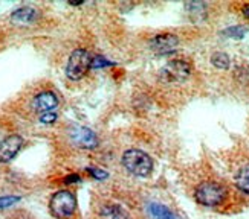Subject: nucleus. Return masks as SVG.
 I'll return each mask as SVG.
<instances>
[{
    "instance_id": "nucleus-2",
    "label": "nucleus",
    "mask_w": 249,
    "mask_h": 219,
    "mask_svg": "<svg viewBox=\"0 0 249 219\" xmlns=\"http://www.w3.org/2000/svg\"><path fill=\"white\" fill-rule=\"evenodd\" d=\"M123 164L130 173L138 175V177H145L153 169V160L144 151L139 149L125 151L123 156Z\"/></svg>"
},
{
    "instance_id": "nucleus-13",
    "label": "nucleus",
    "mask_w": 249,
    "mask_h": 219,
    "mask_svg": "<svg viewBox=\"0 0 249 219\" xmlns=\"http://www.w3.org/2000/svg\"><path fill=\"white\" fill-rule=\"evenodd\" d=\"M150 210H151V215H153L156 219H176L175 215H173L167 207L160 205V204H153L150 207Z\"/></svg>"
},
{
    "instance_id": "nucleus-14",
    "label": "nucleus",
    "mask_w": 249,
    "mask_h": 219,
    "mask_svg": "<svg viewBox=\"0 0 249 219\" xmlns=\"http://www.w3.org/2000/svg\"><path fill=\"white\" fill-rule=\"evenodd\" d=\"M211 63H213L217 69L225 70V69H228V67H230L231 60H230V57H228V55H226V53H223V52H217V53H214L213 57H211Z\"/></svg>"
},
{
    "instance_id": "nucleus-9",
    "label": "nucleus",
    "mask_w": 249,
    "mask_h": 219,
    "mask_svg": "<svg viewBox=\"0 0 249 219\" xmlns=\"http://www.w3.org/2000/svg\"><path fill=\"white\" fill-rule=\"evenodd\" d=\"M57 105H58V97H57L55 93L43 92V93L36 96L34 107H36L37 111H41V114L52 111L53 108H57Z\"/></svg>"
},
{
    "instance_id": "nucleus-6",
    "label": "nucleus",
    "mask_w": 249,
    "mask_h": 219,
    "mask_svg": "<svg viewBox=\"0 0 249 219\" xmlns=\"http://www.w3.org/2000/svg\"><path fill=\"white\" fill-rule=\"evenodd\" d=\"M179 45V38L173 34H159L150 40V49L155 53L165 55L173 52Z\"/></svg>"
},
{
    "instance_id": "nucleus-12",
    "label": "nucleus",
    "mask_w": 249,
    "mask_h": 219,
    "mask_svg": "<svg viewBox=\"0 0 249 219\" xmlns=\"http://www.w3.org/2000/svg\"><path fill=\"white\" fill-rule=\"evenodd\" d=\"M235 184L243 193L249 195V164L248 166H243L235 175Z\"/></svg>"
},
{
    "instance_id": "nucleus-20",
    "label": "nucleus",
    "mask_w": 249,
    "mask_h": 219,
    "mask_svg": "<svg viewBox=\"0 0 249 219\" xmlns=\"http://www.w3.org/2000/svg\"><path fill=\"white\" fill-rule=\"evenodd\" d=\"M78 181H80V177H78V175H71V177H68V178H66V183H68V184L78 183Z\"/></svg>"
},
{
    "instance_id": "nucleus-16",
    "label": "nucleus",
    "mask_w": 249,
    "mask_h": 219,
    "mask_svg": "<svg viewBox=\"0 0 249 219\" xmlns=\"http://www.w3.org/2000/svg\"><path fill=\"white\" fill-rule=\"evenodd\" d=\"M57 120V114L53 113V111H49V113H43L41 116H40V122L41 124H53Z\"/></svg>"
},
{
    "instance_id": "nucleus-18",
    "label": "nucleus",
    "mask_w": 249,
    "mask_h": 219,
    "mask_svg": "<svg viewBox=\"0 0 249 219\" xmlns=\"http://www.w3.org/2000/svg\"><path fill=\"white\" fill-rule=\"evenodd\" d=\"M245 32H246V31H245L243 28H232V29H228V31H226V34H228V35H232L234 38H242Z\"/></svg>"
},
{
    "instance_id": "nucleus-17",
    "label": "nucleus",
    "mask_w": 249,
    "mask_h": 219,
    "mask_svg": "<svg viewBox=\"0 0 249 219\" xmlns=\"http://www.w3.org/2000/svg\"><path fill=\"white\" fill-rule=\"evenodd\" d=\"M106 65H112V63H109L107 60L101 58V57H96L92 61V69H98V67H106Z\"/></svg>"
},
{
    "instance_id": "nucleus-15",
    "label": "nucleus",
    "mask_w": 249,
    "mask_h": 219,
    "mask_svg": "<svg viewBox=\"0 0 249 219\" xmlns=\"http://www.w3.org/2000/svg\"><path fill=\"white\" fill-rule=\"evenodd\" d=\"M18 201H20L18 196H2L0 198V209H6V207H11Z\"/></svg>"
},
{
    "instance_id": "nucleus-4",
    "label": "nucleus",
    "mask_w": 249,
    "mask_h": 219,
    "mask_svg": "<svg viewBox=\"0 0 249 219\" xmlns=\"http://www.w3.org/2000/svg\"><path fill=\"white\" fill-rule=\"evenodd\" d=\"M51 213L57 219H69L77 209V200L69 190H60L51 198Z\"/></svg>"
},
{
    "instance_id": "nucleus-21",
    "label": "nucleus",
    "mask_w": 249,
    "mask_h": 219,
    "mask_svg": "<svg viewBox=\"0 0 249 219\" xmlns=\"http://www.w3.org/2000/svg\"><path fill=\"white\" fill-rule=\"evenodd\" d=\"M242 11H243V16H245L246 18H249V3H246V5L243 6Z\"/></svg>"
},
{
    "instance_id": "nucleus-10",
    "label": "nucleus",
    "mask_w": 249,
    "mask_h": 219,
    "mask_svg": "<svg viewBox=\"0 0 249 219\" xmlns=\"http://www.w3.org/2000/svg\"><path fill=\"white\" fill-rule=\"evenodd\" d=\"M38 13L34 8H29V6H23L17 9L16 13H13L11 16V21L16 25H21V26H28L31 23H34L36 18H37Z\"/></svg>"
},
{
    "instance_id": "nucleus-11",
    "label": "nucleus",
    "mask_w": 249,
    "mask_h": 219,
    "mask_svg": "<svg viewBox=\"0 0 249 219\" xmlns=\"http://www.w3.org/2000/svg\"><path fill=\"white\" fill-rule=\"evenodd\" d=\"M100 218L101 219H128V215L121 209L120 205L107 204V205H103L101 207Z\"/></svg>"
},
{
    "instance_id": "nucleus-7",
    "label": "nucleus",
    "mask_w": 249,
    "mask_h": 219,
    "mask_svg": "<svg viewBox=\"0 0 249 219\" xmlns=\"http://www.w3.org/2000/svg\"><path fill=\"white\" fill-rule=\"evenodd\" d=\"M21 145H23V139L17 134L8 136L6 139H3L0 141V161L6 163L9 160H13L20 151Z\"/></svg>"
},
{
    "instance_id": "nucleus-8",
    "label": "nucleus",
    "mask_w": 249,
    "mask_h": 219,
    "mask_svg": "<svg viewBox=\"0 0 249 219\" xmlns=\"http://www.w3.org/2000/svg\"><path fill=\"white\" fill-rule=\"evenodd\" d=\"M71 139L75 145L78 148H84V149H92L98 146V139L93 134V131L88 129V128H73L71 131Z\"/></svg>"
},
{
    "instance_id": "nucleus-3",
    "label": "nucleus",
    "mask_w": 249,
    "mask_h": 219,
    "mask_svg": "<svg viewBox=\"0 0 249 219\" xmlns=\"http://www.w3.org/2000/svg\"><path fill=\"white\" fill-rule=\"evenodd\" d=\"M92 61L93 58L86 49H75L71 53L68 65H66L68 78L72 81L81 79L83 76H86V73L89 72V69H92Z\"/></svg>"
},
{
    "instance_id": "nucleus-1",
    "label": "nucleus",
    "mask_w": 249,
    "mask_h": 219,
    "mask_svg": "<svg viewBox=\"0 0 249 219\" xmlns=\"http://www.w3.org/2000/svg\"><path fill=\"white\" fill-rule=\"evenodd\" d=\"M226 196H228L226 188L223 184L215 183V181H203L197 186L196 192H194L196 201L205 207L220 205L226 200Z\"/></svg>"
},
{
    "instance_id": "nucleus-5",
    "label": "nucleus",
    "mask_w": 249,
    "mask_h": 219,
    "mask_svg": "<svg viewBox=\"0 0 249 219\" xmlns=\"http://www.w3.org/2000/svg\"><path fill=\"white\" fill-rule=\"evenodd\" d=\"M191 64L183 60H173L167 63L159 72V78L162 82L167 84H176L185 81L191 75Z\"/></svg>"
},
{
    "instance_id": "nucleus-19",
    "label": "nucleus",
    "mask_w": 249,
    "mask_h": 219,
    "mask_svg": "<svg viewBox=\"0 0 249 219\" xmlns=\"http://www.w3.org/2000/svg\"><path fill=\"white\" fill-rule=\"evenodd\" d=\"M88 171H89V173L92 175V177L98 178V180H103V178H106V177H107V172H104V171H101V169H93V168H89Z\"/></svg>"
}]
</instances>
